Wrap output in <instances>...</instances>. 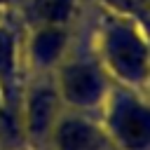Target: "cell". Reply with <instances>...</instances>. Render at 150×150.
Returning <instances> with one entry per match:
<instances>
[{"mask_svg": "<svg viewBox=\"0 0 150 150\" xmlns=\"http://www.w3.org/2000/svg\"><path fill=\"white\" fill-rule=\"evenodd\" d=\"M96 143L94 131L80 122H66L59 129V148L61 150H91Z\"/></svg>", "mask_w": 150, "mask_h": 150, "instance_id": "6da1fadb", "label": "cell"}, {"mask_svg": "<svg viewBox=\"0 0 150 150\" xmlns=\"http://www.w3.org/2000/svg\"><path fill=\"white\" fill-rule=\"evenodd\" d=\"M63 87L73 101H89L96 94V80L87 68H70L63 77Z\"/></svg>", "mask_w": 150, "mask_h": 150, "instance_id": "7a4b0ae2", "label": "cell"}, {"mask_svg": "<svg viewBox=\"0 0 150 150\" xmlns=\"http://www.w3.org/2000/svg\"><path fill=\"white\" fill-rule=\"evenodd\" d=\"M52 110H54V98L49 91H38L30 101L28 108V127L33 134H42L52 120Z\"/></svg>", "mask_w": 150, "mask_h": 150, "instance_id": "3957f363", "label": "cell"}, {"mask_svg": "<svg viewBox=\"0 0 150 150\" xmlns=\"http://www.w3.org/2000/svg\"><path fill=\"white\" fill-rule=\"evenodd\" d=\"M61 33H56V30H42L38 38H35V45H33V52H35V56L40 59V61H49V59H54L56 56V52H59V47H61Z\"/></svg>", "mask_w": 150, "mask_h": 150, "instance_id": "277c9868", "label": "cell"}, {"mask_svg": "<svg viewBox=\"0 0 150 150\" xmlns=\"http://www.w3.org/2000/svg\"><path fill=\"white\" fill-rule=\"evenodd\" d=\"M66 9H68V0H35V14L47 21L61 19Z\"/></svg>", "mask_w": 150, "mask_h": 150, "instance_id": "5b68a950", "label": "cell"}, {"mask_svg": "<svg viewBox=\"0 0 150 150\" xmlns=\"http://www.w3.org/2000/svg\"><path fill=\"white\" fill-rule=\"evenodd\" d=\"M12 61V38L0 30V70H5Z\"/></svg>", "mask_w": 150, "mask_h": 150, "instance_id": "8992f818", "label": "cell"}]
</instances>
